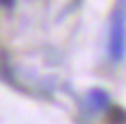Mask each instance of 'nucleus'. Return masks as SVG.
<instances>
[{"label":"nucleus","instance_id":"nucleus-1","mask_svg":"<svg viewBox=\"0 0 126 124\" xmlns=\"http://www.w3.org/2000/svg\"><path fill=\"white\" fill-rule=\"evenodd\" d=\"M108 53L110 60L119 62L126 55V9L119 5L110 21V35H108Z\"/></svg>","mask_w":126,"mask_h":124},{"label":"nucleus","instance_id":"nucleus-2","mask_svg":"<svg viewBox=\"0 0 126 124\" xmlns=\"http://www.w3.org/2000/svg\"><path fill=\"white\" fill-rule=\"evenodd\" d=\"M108 104H110V99H108V94L103 92V90H92L90 94H87V108H90L92 113L106 110Z\"/></svg>","mask_w":126,"mask_h":124},{"label":"nucleus","instance_id":"nucleus-3","mask_svg":"<svg viewBox=\"0 0 126 124\" xmlns=\"http://www.w3.org/2000/svg\"><path fill=\"white\" fill-rule=\"evenodd\" d=\"M108 122H110V124H126V113L122 110V108H110Z\"/></svg>","mask_w":126,"mask_h":124}]
</instances>
